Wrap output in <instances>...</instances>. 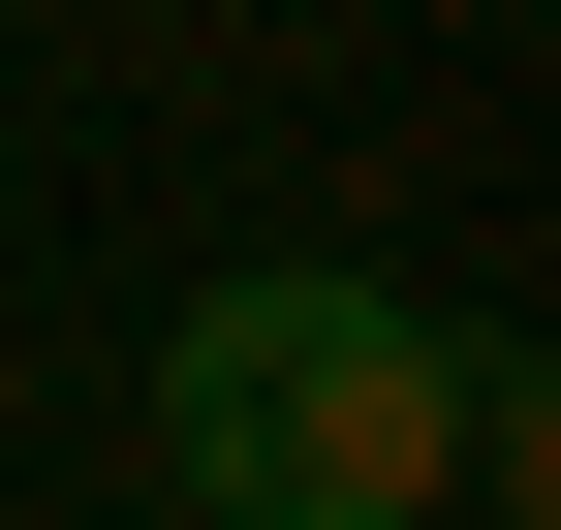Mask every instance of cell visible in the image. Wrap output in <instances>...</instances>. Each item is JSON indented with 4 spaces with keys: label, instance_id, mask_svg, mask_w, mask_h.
I'll return each instance as SVG.
<instances>
[{
    "label": "cell",
    "instance_id": "1",
    "mask_svg": "<svg viewBox=\"0 0 561 530\" xmlns=\"http://www.w3.org/2000/svg\"><path fill=\"white\" fill-rule=\"evenodd\" d=\"M157 469L219 530H437L468 499V312H405L375 250H250L157 312Z\"/></svg>",
    "mask_w": 561,
    "mask_h": 530
}]
</instances>
